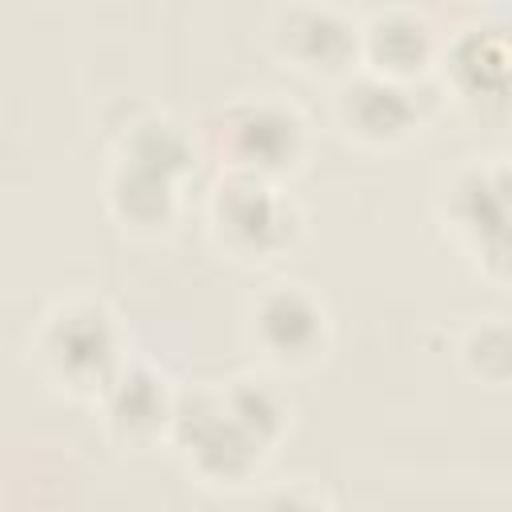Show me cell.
Returning <instances> with one entry per match:
<instances>
[{
    "instance_id": "6da1fadb",
    "label": "cell",
    "mask_w": 512,
    "mask_h": 512,
    "mask_svg": "<svg viewBox=\"0 0 512 512\" xmlns=\"http://www.w3.org/2000/svg\"><path fill=\"white\" fill-rule=\"evenodd\" d=\"M208 220L216 240L240 260H272L300 232V212L276 180L248 172H224L216 180Z\"/></svg>"
},
{
    "instance_id": "7a4b0ae2",
    "label": "cell",
    "mask_w": 512,
    "mask_h": 512,
    "mask_svg": "<svg viewBox=\"0 0 512 512\" xmlns=\"http://www.w3.org/2000/svg\"><path fill=\"white\" fill-rule=\"evenodd\" d=\"M36 352L60 384L96 392V396L124 364L116 316L96 300L56 304L36 332Z\"/></svg>"
},
{
    "instance_id": "3957f363",
    "label": "cell",
    "mask_w": 512,
    "mask_h": 512,
    "mask_svg": "<svg viewBox=\"0 0 512 512\" xmlns=\"http://www.w3.org/2000/svg\"><path fill=\"white\" fill-rule=\"evenodd\" d=\"M172 440L188 456L192 472L208 484H244L260 460L264 444L240 428V420L228 412L220 388L216 392H188L176 400Z\"/></svg>"
},
{
    "instance_id": "277c9868",
    "label": "cell",
    "mask_w": 512,
    "mask_h": 512,
    "mask_svg": "<svg viewBox=\"0 0 512 512\" xmlns=\"http://www.w3.org/2000/svg\"><path fill=\"white\" fill-rule=\"evenodd\" d=\"M220 148L228 156V172L276 180L280 172L296 168V160L304 156V120L284 100L248 96L224 108Z\"/></svg>"
},
{
    "instance_id": "5b68a950",
    "label": "cell",
    "mask_w": 512,
    "mask_h": 512,
    "mask_svg": "<svg viewBox=\"0 0 512 512\" xmlns=\"http://www.w3.org/2000/svg\"><path fill=\"white\" fill-rule=\"evenodd\" d=\"M252 344L284 368H300L328 348V308L304 284H272L252 300Z\"/></svg>"
},
{
    "instance_id": "8992f818",
    "label": "cell",
    "mask_w": 512,
    "mask_h": 512,
    "mask_svg": "<svg viewBox=\"0 0 512 512\" xmlns=\"http://www.w3.org/2000/svg\"><path fill=\"white\" fill-rule=\"evenodd\" d=\"M448 216L484 272L512 280V200L488 168H468L448 184Z\"/></svg>"
},
{
    "instance_id": "52a82bcc",
    "label": "cell",
    "mask_w": 512,
    "mask_h": 512,
    "mask_svg": "<svg viewBox=\"0 0 512 512\" xmlns=\"http://www.w3.org/2000/svg\"><path fill=\"white\" fill-rule=\"evenodd\" d=\"M336 120L348 136H356L364 144H396L420 124V104L408 92V84L364 68L340 84Z\"/></svg>"
},
{
    "instance_id": "ba28073f",
    "label": "cell",
    "mask_w": 512,
    "mask_h": 512,
    "mask_svg": "<svg viewBox=\"0 0 512 512\" xmlns=\"http://www.w3.org/2000/svg\"><path fill=\"white\" fill-rule=\"evenodd\" d=\"M272 44L304 72H344L360 56V28L336 8L296 4L276 16Z\"/></svg>"
},
{
    "instance_id": "9c48e42d",
    "label": "cell",
    "mask_w": 512,
    "mask_h": 512,
    "mask_svg": "<svg viewBox=\"0 0 512 512\" xmlns=\"http://www.w3.org/2000/svg\"><path fill=\"white\" fill-rule=\"evenodd\" d=\"M176 400L180 396L168 388V380L140 360H124L116 376L100 388L104 424L128 444H144L160 432H172Z\"/></svg>"
},
{
    "instance_id": "30bf717a",
    "label": "cell",
    "mask_w": 512,
    "mask_h": 512,
    "mask_svg": "<svg viewBox=\"0 0 512 512\" xmlns=\"http://www.w3.org/2000/svg\"><path fill=\"white\" fill-rule=\"evenodd\" d=\"M448 76L468 104H508L512 100V28L476 24L460 32L448 48Z\"/></svg>"
},
{
    "instance_id": "8fae6325",
    "label": "cell",
    "mask_w": 512,
    "mask_h": 512,
    "mask_svg": "<svg viewBox=\"0 0 512 512\" xmlns=\"http://www.w3.org/2000/svg\"><path fill=\"white\" fill-rule=\"evenodd\" d=\"M436 56L432 24L412 8H380L360 24V60L368 72L408 84Z\"/></svg>"
},
{
    "instance_id": "7c38bea8",
    "label": "cell",
    "mask_w": 512,
    "mask_h": 512,
    "mask_svg": "<svg viewBox=\"0 0 512 512\" xmlns=\"http://www.w3.org/2000/svg\"><path fill=\"white\" fill-rule=\"evenodd\" d=\"M104 192H108L112 216L128 228L152 232V228L172 224V216H176V180L156 172V168H144V164L116 156Z\"/></svg>"
},
{
    "instance_id": "4fadbf2b",
    "label": "cell",
    "mask_w": 512,
    "mask_h": 512,
    "mask_svg": "<svg viewBox=\"0 0 512 512\" xmlns=\"http://www.w3.org/2000/svg\"><path fill=\"white\" fill-rule=\"evenodd\" d=\"M120 160H132V164H144V168H156L172 180H180L192 160H196V148H192V136L184 132V124H176L172 116L164 112H148L140 120H132L120 136V148H116Z\"/></svg>"
},
{
    "instance_id": "5bb4252c",
    "label": "cell",
    "mask_w": 512,
    "mask_h": 512,
    "mask_svg": "<svg viewBox=\"0 0 512 512\" xmlns=\"http://www.w3.org/2000/svg\"><path fill=\"white\" fill-rule=\"evenodd\" d=\"M220 396H224L228 412L240 420V428L248 436H256L264 448H272L280 440V432L288 424V404H284V396H280V388L272 380L244 372V376H232L220 388Z\"/></svg>"
},
{
    "instance_id": "9a60e30c",
    "label": "cell",
    "mask_w": 512,
    "mask_h": 512,
    "mask_svg": "<svg viewBox=\"0 0 512 512\" xmlns=\"http://www.w3.org/2000/svg\"><path fill=\"white\" fill-rule=\"evenodd\" d=\"M464 368L484 384H508L512 380V320H480L460 340Z\"/></svg>"
},
{
    "instance_id": "2e32d148",
    "label": "cell",
    "mask_w": 512,
    "mask_h": 512,
    "mask_svg": "<svg viewBox=\"0 0 512 512\" xmlns=\"http://www.w3.org/2000/svg\"><path fill=\"white\" fill-rule=\"evenodd\" d=\"M256 512H328V504L316 492L300 488V484H284V488H272L256 504Z\"/></svg>"
},
{
    "instance_id": "e0dca14e",
    "label": "cell",
    "mask_w": 512,
    "mask_h": 512,
    "mask_svg": "<svg viewBox=\"0 0 512 512\" xmlns=\"http://www.w3.org/2000/svg\"><path fill=\"white\" fill-rule=\"evenodd\" d=\"M488 172H492V180L500 184V192L512 200V152H504V156H500V160H496Z\"/></svg>"
}]
</instances>
